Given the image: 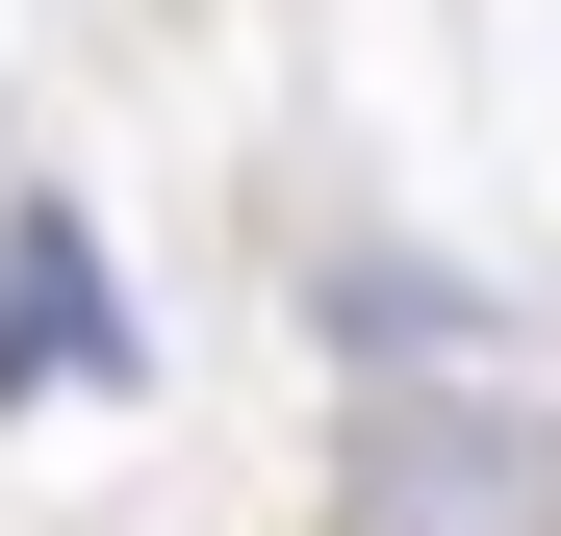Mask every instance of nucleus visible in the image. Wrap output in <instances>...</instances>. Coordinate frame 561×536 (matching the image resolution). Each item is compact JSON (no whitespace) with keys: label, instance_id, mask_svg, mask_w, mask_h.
Returning a JSON list of instances; mask_svg holds the SVG:
<instances>
[{"label":"nucleus","instance_id":"f257e3e1","mask_svg":"<svg viewBox=\"0 0 561 536\" xmlns=\"http://www.w3.org/2000/svg\"><path fill=\"white\" fill-rule=\"evenodd\" d=\"M307 536H561V409H511V384H357Z\"/></svg>","mask_w":561,"mask_h":536},{"label":"nucleus","instance_id":"f03ea898","mask_svg":"<svg viewBox=\"0 0 561 536\" xmlns=\"http://www.w3.org/2000/svg\"><path fill=\"white\" fill-rule=\"evenodd\" d=\"M0 384H128V282H103V255H77V205H26V230H0Z\"/></svg>","mask_w":561,"mask_h":536},{"label":"nucleus","instance_id":"7ed1b4c3","mask_svg":"<svg viewBox=\"0 0 561 536\" xmlns=\"http://www.w3.org/2000/svg\"><path fill=\"white\" fill-rule=\"evenodd\" d=\"M332 307H357V357H459V332H485V307H459V282H409V255H357Z\"/></svg>","mask_w":561,"mask_h":536}]
</instances>
